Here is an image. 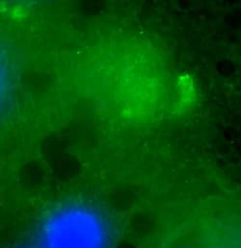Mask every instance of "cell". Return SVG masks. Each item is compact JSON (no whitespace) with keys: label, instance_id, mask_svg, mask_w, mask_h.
Segmentation results:
<instances>
[{"label":"cell","instance_id":"6da1fadb","mask_svg":"<svg viewBox=\"0 0 241 248\" xmlns=\"http://www.w3.org/2000/svg\"><path fill=\"white\" fill-rule=\"evenodd\" d=\"M43 248H107L103 220L82 208L64 209L47 219L41 231Z\"/></svg>","mask_w":241,"mask_h":248}]
</instances>
